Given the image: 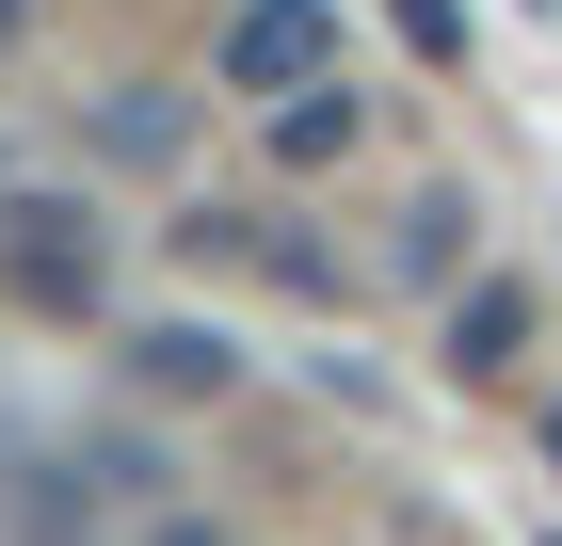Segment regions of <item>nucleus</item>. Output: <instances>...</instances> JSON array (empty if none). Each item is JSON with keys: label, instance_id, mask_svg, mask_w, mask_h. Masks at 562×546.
<instances>
[{"label": "nucleus", "instance_id": "5", "mask_svg": "<svg viewBox=\"0 0 562 546\" xmlns=\"http://www.w3.org/2000/svg\"><path fill=\"white\" fill-rule=\"evenodd\" d=\"M145 386H225V337H193V322H161V337H145Z\"/></svg>", "mask_w": 562, "mask_h": 546}, {"label": "nucleus", "instance_id": "10", "mask_svg": "<svg viewBox=\"0 0 562 546\" xmlns=\"http://www.w3.org/2000/svg\"><path fill=\"white\" fill-rule=\"evenodd\" d=\"M0 210H16V193H0Z\"/></svg>", "mask_w": 562, "mask_h": 546}, {"label": "nucleus", "instance_id": "9", "mask_svg": "<svg viewBox=\"0 0 562 546\" xmlns=\"http://www.w3.org/2000/svg\"><path fill=\"white\" fill-rule=\"evenodd\" d=\"M547 466H562V419H547Z\"/></svg>", "mask_w": 562, "mask_h": 546}, {"label": "nucleus", "instance_id": "2", "mask_svg": "<svg viewBox=\"0 0 562 546\" xmlns=\"http://www.w3.org/2000/svg\"><path fill=\"white\" fill-rule=\"evenodd\" d=\"M338 81V0H241L225 16V97H322Z\"/></svg>", "mask_w": 562, "mask_h": 546}, {"label": "nucleus", "instance_id": "3", "mask_svg": "<svg viewBox=\"0 0 562 546\" xmlns=\"http://www.w3.org/2000/svg\"><path fill=\"white\" fill-rule=\"evenodd\" d=\"M515 354H530V290H515V274H482V290L450 305V370H515Z\"/></svg>", "mask_w": 562, "mask_h": 546}, {"label": "nucleus", "instance_id": "8", "mask_svg": "<svg viewBox=\"0 0 562 546\" xmlns=\"http://www.w3.org/2000/svg\"><path fill=\"white\" fill-rule=\"evenodd\" d=\"M161 546H210V531H161Z\"/></svg>", "mask_w": 562, "mask_h": 546}, {"label": "nucleus", "instance_id": "4", "mask_svg": "<svg viewBox=\"0 0 562 546\" xmlns=\"http://www.w3.org/2000/svg\"><path fill=\"white\" fill-rule=\"evenodd\" d=\"M353 145V97L322 81V97H290V113H273V161H338Z\"/></svg>", "mask_w": 562, "mask_h": 546}, {"label": "nucleus", "instance_id": "1", "mask_svg": "<svg viewBox=\"0 0 562 546\" xmlns=\"http://www.w3.org/2000/svg\"><path fill=\"white\" fill-rule=\"evenodd\" d=\"M0 290L33 305V322H97L113 257H97V225L65 210V193H16V210H0Z\"/></svg>", "mask_w": 562, "mask_h": 546}, {"label": "nucleus", "instance_id": "7", "mask_svg": "<svg viewBox=\"0 0 562 546\" xmlns=\"http://www.w3.org/2000/svg\"><path fill=\"white\" fill-rule=\"evenodd\" d=\"M0 48H16V0H0Z\"/></svg>", "mask_w": 562, "mask_h": 546}, {"label": "nucleus", "instance_id": "6", "mask_svg": "<svg viewBox=\"0 0 562 546\" xmlns=\"http://www.w3.org/2000/svg\"><path fill=\"white\" fill-rule=\"evenodd\" d=\"M402 33H418L434 65H450V48H467V16H450V0H402Z\"/></svg>", "mask_w": 562, "mask_h": 546}]
</instances>
